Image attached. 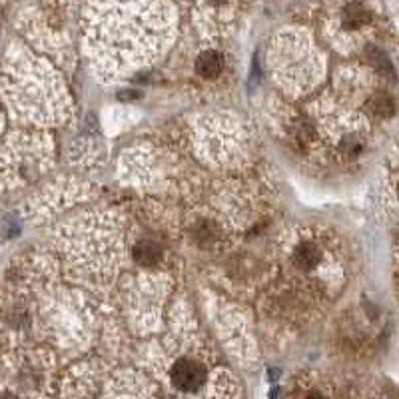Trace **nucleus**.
<instances>
[{
  "label": "nucleus",
  "instance_id": "0eeeda50",
  "mask_svg": "<svg viewBox=\"0 0 399 399\" xmlns=\"http://www.w3.org/2000/svg\"><path fill=\"white\" fill-rule=\"evenodd\" d=\"M196 240L202 243H212L218 240V228L212 222H202L196 228Z\"/></svg>",
  "mask_w": 399,
  "mask_h": 399
},
{
  "label": "nucleus",
  "instance_id": "423d86ee",
  "mask_svg": "<svg viewBox=\"0 0 399 399\" xmlns=\"http://www.w3.org/2000/svg\"><path fill=\"white\" fill-rule=\"evenodd\" d=\"M369 108L380 116H391L396 112V102L389 94H375L369 102Z\"/></svg>",
  "mask_w": 399,
  "mask_h": 399
},
{
  "label": "nucleus",
  "instance_id": "20e7f679",
  "mask_svg": "<svg viewBox=\"0 0 399 399\" xmlns=\"http://www.w3.org/2000/svg\"><path fill=\"white\" fill-rule=\"evenodd\" d=\"M134 258L140 266H146V268H152L156 266L160 258H162V250L156 242H150V240H142L136 243L134 248Z\"/></svg>",
  "mask_w": 399,
  "mask_h": 399
},
{
  "label": "nucleus",
  "instance_id": "39448f33",
  "mask_svg": "<svg viewBox=\"0 0 399 399\" xmlns=\"http://www.w3.org/2000/svg\"><path fill=\"white\" fill-rule=\"evenodd\" d=\"M367 22H369V10L365 8L364 4L353 2L344 10V24L347 28L358 30V28H364Z\"/></svg>",
  "mask_w": 399,
  "mask_h": 399
},
{
  "label": "nucleus",
  "instance_id": "7ed1b4c3",
  "mask_svg": "<svg viewBox=\"0 0 399 399\" xmlns=\"http://www.w3.org/2000/svg\"><path fill=\"white\" fill-rule=\"evenodd\" d=\"M196 70H198V74L202 78H208V80L218 78L222 74V70H224V58L218 53H214V50H208V53H204L198 58Z\"/></svg>",
  "mask_w": 399,
  "mask_h": 399
},
{
  "label": "nucleus",
  "instance_id": "f257e3e1",
  "mask_svg": "<svg viewBox=\"0 0 399 399\" xmlns=\"http://www.w3.org/2000/svg\"><path fill=\"white\" fill-rule=\"evenodd\" d=\"M172 383L182 389V391H196L200 389L206 380H208V373H206V367L194 360H178L172 367Z\"/></svg>",
  "mask_w": 399,
  "mask_h": 399
},
{
  "label": "nucleus",
  "instance_id": "f03ea898",
  "mask_svg": "<svg viewBox=\"0 0 399 399\" xmlns=\"http://www.w3.org/2000/svg\"><path fill=\"white\" fill-rule=\"evenodd\" d=\"M322 260V252L313 242H301L294 252V263L301 272H312Z\"/></svg>",
  "mask_w": 399,
  "mask_h": 399
},
{
  "label": "nucleus",
  "instance_id": "6e6552de",
  "mask_svg": "<svg viewBox=\"0 0 399 399\" xmlns=\"http://www.w3.org/2000/svg\"><path fill=\"white\" fill-rule=\"evenodd\" d=\"M214 2H224V0H214Z\"/></svg>",
  "mask_w": 399,
  "mask_h": 399
}]
</instances>
